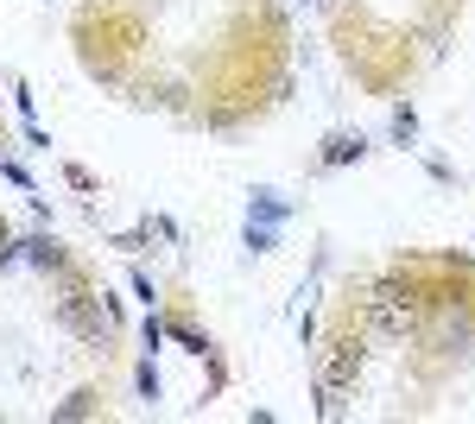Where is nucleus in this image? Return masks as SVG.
Wrapping results in <instances>:
<instances>
[{
  "label": "nucleus",
  "instance_id": "nucleus-1",
  "mask_svg": "<svg viewBox=\"0 0 475 424\" xmlns=\"http://www.w3.org/2000/svg\"><path fill=\"white\" fill-rule=\"evenodd\" d=\"M368 317H374L380 336H405L412 329V292H399L393 279H380V286L368 292Z\"/></svg>",
  "mask_w": 475,
  "mask_h": 424
},
{
  "label": "nucleus",
  "instance_id": "nucleus-2",
  "mask_svg": "<svg viewBox=\"0 0 475 424\" xmlns=\"http://www.w3.org/2000/svg\"><path fill=\"white\" fill-rule=\"evenodd\" d=\"M355 374H362V342H355V336H343V342L329 348L323 374H317V393H343V387H349Z\"/></svg>",
  "mask_w": 475,
  "mask_h": 424
},
{
  "label": "nucleus",
  "instance_id": "nucleus-3",
  "mask_svg": "<svg viewBox=\"0 0 475 424\" xmlns=\"http://www.w3.org/2000/svg\"><path fill=\"white\" fill-rule=\"evenodd\" d=\"M63 323H71V329H83L89 342H108V336H114V317H108V311H102V298H89V292L63 298Z\"/></svg>",
  "mask_w": 475,
  "mask_h": 424
},
{
  "label": "nucleus",
  "instance_id": "nucleus-4",
  "mask_svg": "<svg viewBox=\"0 0 475 424\" xmlns=\"http://www.w3.org/2000/svg\"><path fill=\"white\" fill-rule=\"evenodd\" d=\"M368 153V139H355V133H336L329 146H323V165H355Z\"/></svg>",
  "mask_w": 475,
  "mask_h": 424
},
{
  "label": "nucleus",
  "instance_id": "nucleus-5",
  "mask_svg": "<svg viewBox=\"0 0 475 424\" xmlns=\"http://www.w3.org/2000/svg\"><path fill=\"white\" fill-rule=\"evenodd\" d=\"M26 260H32V266H63L57 241H45V235H32V241H26Z\"/></svg>",
  "mask_w": 475,
  "mask_h": 424
},
{
  "label": "nucleus",
  "instance_id": "nucleus-6",
  "mask_svg": "<svg viewBox=\"0 0 475 424\" xmlns=\"http://www.w3.org/2000/svg\"><path fill=\"white\" fill-rule=\"evenodd\" d=\"M419 133V114L412 108H393V139H412Z\"/></svg>",
  "mask_w": 475,
  "mask_h": 424
},
{
  "label": "nucleus",
  "instance_id": "nucleus-7",
  "mask_svg": "<svg viewBox=\"0 0 475 424\" xmlns=\"http://www.w3.org/2000/svg\"><path fill=\"white\" fill-rule=\"evenodd\" d=\"M247 247H254V254H273V229H254V222H247Z\"/></svg>",
  "mask_w": 475,
  "mask_h": 424
},
{
  "label": "nucleus",
  "instance_id": "nucleus-8",
  "mask_svg": "<svg viewBox=\"0 0 475 424\" xmlns=\"http://www.w3.org/2000/svg\"><path fill=\"white\" fill-rule=\"evenodd\" d=\"M171 336H178V342H184V348H196V355H203V348H210V342H203V336H196V329H184V323H171Z\"/></svg>",
  "mask_w": 475,
  "mask_h": 424
},
{
  "label": "nucleus",
  "instance_id": "nucleus-9",
  "mask_svg": "<svg viewBox=\"0 0 475 424\" xmlns=\"http://www.w3.org/2000/svg\"><path fill=\"white\" fill-rule=\"evenodd\" d=\"M0 266H13V241H7V229H0Z\"/></svg>",
  "mask_w": 475,
  "mask_h": 424
}]
</instances>
